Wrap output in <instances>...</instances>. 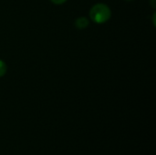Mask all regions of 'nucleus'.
I'll return each instance as SVG.
<instances>
[{"mask_svg":"<svg viewBox=\"0 0 156 155\" xmlns=\"http://www.w3.org/2000/svg\"><path fill=\"white\" fill-rule=\"evenodd\" d=\"M112 16L110 7L105 4H96L90 10V19L97 24H103L107 22Z\"/></svg>","mask_w":156,"mask_h":155,"instance_id":"obj_1","label":"nucleus"},{"mask_svg":"<svg viewBox=\"0 0 156 155\" xmlns=\"http://www.w3.org/2000/svg\"><path fill=\"white\" fill-rule=\"evenodd\" d=\"M89 19L85 16H80L79 18L76 19L75 21V26L79 28V29H84L89 26Z\"/></svg>","mask_w":156,"mask_h":155,"instance_id":"obj_2","label":"nucleus"},{"mask_svg":"<svg viewBox=\"0 0 156 155\" xmlns=\"http://www.w3.org/2000/svg\"><path fill=\"white\" fill-rule=\"evenodd\" d=\"M6 69H6V65H5V63L3 60H1V59H0V78L5 75V73H6Z\"/></svg>","mask_w":156,"mask_h":155,"instance_id":"obj_3","label":"nucleus"},{"mask_svg":"<svg viewBox=\"0 0 156 155\" xmlns=\"http://www.w3.org/2000/svg\"><path fill=\"white\" fill-rule=\"evenodd\" d=\"M53 4H56V5H62L64 4L67 0H50Z\"/></svg>","mask_w":156,"mask_h":155,"instance_id":"obj_4","label":"nucleus"},{"mask_svg":"<svg viewBox=\"0 0 156 155\" xmlns=\"http://www.w3.org/2000/svg\"><path fill=\"white\" fill-rule=\"evenodd\" d=\"M152 6L154 8L155 7V5H154V0H152Z\"/></svg>","mask_w":156,"mask_h":155,"instance_id":"obj_5","label":"nucleus"},{"mask_svg":"<svg viewBox=\"0 0 156 155\" xmlns=\"http://www.w3.org/2000/svg\"><path fill=\"white\" fill-rule=\"evenodd\" d=\"M128 1H131V0H128Z\"/></svg>","mask_w":156,"mask_h":155,"instance_id":"obj_6","label":"nucleus"}]
</instances>
